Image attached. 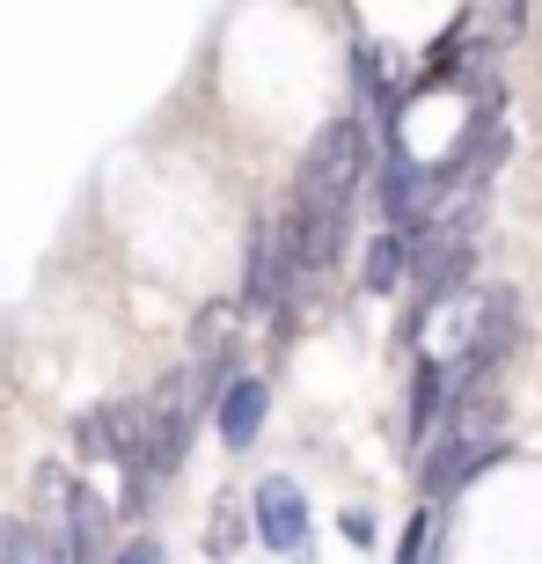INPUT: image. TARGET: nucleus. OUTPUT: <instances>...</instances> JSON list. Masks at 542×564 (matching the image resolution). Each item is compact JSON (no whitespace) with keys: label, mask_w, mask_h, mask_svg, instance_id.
I'll return each instance as SVG.
<instances>
[{"label":"nucleus","mask_w":542,"mask_h":564,"mask_svg":"<svg viewBox=\"0 0 542 564\" xmlns=\"http://www.w3.org/2000/svg\"><path fill=\"white\" fill-rule=\"evenodd\" d=\"M375 126L367 118H330V126L308 140V154H301V176H293V198L301 206H353L359 184H375Z\"/></svg>","instance_id":"obj_1"},{"label":"nucleus","mask_w":542,"mask_h":564,"mask_svg":"<svg viewBox=\"0 0 542 564\" xmlns=\"http://www.w3.org/2000/svg\"><path fill=\"white\" fill-rule=\"evenodd\" d=\"M110 550H118V506L74 477L59 499V564H104Z\"/></svg>","instance_id":"obj_2"},{"label":"nucleus","mask_w":542,"mask_h":564,"mask_svg":"<svg viewBox=\"0 0 542 564\" xmlns=\"http://www.w3.org/2000/svg\"><path fill=\"white\" fill-rule=\"evenodd\" d=\"M513 455V440H433V455L418 462V491H425V499H455L462 484H477L484 469H499V462Z\"/></svg>","instance_id":"obj_3"},{"label":"nucleus","mask_w":542,"mask_h":564,"mask_svg":"<svg viewBox=\"0 0 542 564\" xmlns=\"http://www.w3.org/2000/svg\"><path fill=\"white\" fill-rule=\"evenodd\" d=\"M250 521H257V543L264 550H308V499H301V484L293 477H264L250 499Z\"/></svg>","instance_id":"obj_4"},{"label":"nucleus","mask_w":542,"mask_h":564,"mask_svg":"<svg viewBox=\"0 0 542 564\" xmlns=\"http://www.w3.org/2000/svg\"><path fill=\"white\" fill-rule=\"evenodd\" d=\"M293 286H301V279H293L286 250H279V235H271V220H264L257 242H250V272H242V301H235V308L242 315H271V308H286Z\"/></svg>","instance_id":"obj_5"},{"label":"nucleus","mask_w":542,"mask_h":564,"mask_svg":"<svg viewBox=\"0 0 542 564\" xmlns=\"http://www.w3.org/2000/svg\"><path fill=\"white\" fill-rule=\"evenodd\" d=\"M264 411H271L264 375H235L228 389L213 397V425H220V447H228V455L257 447V433H264Z\"/></svg>","instance_id":"obj_6"},{"label":"nucleus","mask_w":542,"mask_h":564,"mask_svg":"<svg viewBox=\"0 0 542 564\" xmlns=\"http://www.w3.org/2000/svg\"><path fill=\"white\" fill-rule=\"evenodd\" d=\"M403 279H411V250H403V235L375 228V235H367V250H359V286H367V293H397Z\"/></svg>","instance_id":"obj_7"},{"label":"nucleus","mask_w":542,"mask_h":564,"mask_svg":"<svg viewBox=\"0 0 542 564\" xmlns=\"http://www.w3.org/2000/svg\"><path fill=\"white\" fill-rule=\"evenodd\" d=\"M440 419H447V367H440V359H418V375H411V440H433Z\"/></svg>","instance_id":"obj_8"},{"label":"nucleus","mask_w":542,"mask_h":564,"mask_svg":"<svg viewBox=\"0 0 542 564\" xmlns=\"http://www.w3.org/2000/svg\"><path fill=\"white\" fill-rule=\"evenodd\" d=\"M0 564H59V543L37 521H0Z\"/></svg>","instance_id":"obj_9"},{"label":"nucleus","mask_w":542,"mask_h":564,"mask_svg":"<svg viewBox=\"0 0 542 564\" xmlns=\"http://www.w3.org/2000/svg\"><path fill=\"white\" fill-rule=\"evenodd\" d=\"M104 564H169V550H162V543H154V535H126V543L110 550V557H104Z\"/></svg>","instance_id":"obj_10"},{"label":"nucleus","mask_w":542,"mask_h":564,"mask_svg":"<svg viewBox=\"0 0 542 564\" xmlns=\"http://www.w3.org/2000/svg\"><path fill=\"white\" fill-rule=\"evenodd\" d=\"M425 550H433V513H418V521L403 528V543H397V564H425Z\"/></svg>","instance_id":"obj_11"},{"label":"nucleus","mask_w":542,"mask_h":564,"mask_svg":"<svg viewBox=\"0 0 542 564\" xmlns=\"http://www.w3.org/2000/svg\"><path fill=\"white\" fill-rule=\"evenodd\" d=\"M337 535H345V543H375V513H367V506H353V513H337Z\"/></svg>","instance_id":"obj_12"},{"label":"nucleus","mask_w":542,"mask_h":564,"mask_svg":"<svg viewBox=\"0 0 542 564\" xmlns=\"http://www.w3.org/2000/svg\"><path fill=\"white\" fill-rule=\"evenodd\" d=\"M213 521H220V528H213V550H228V543H235V491L213 506Z\"/></svg>","instance_id":"obj_13"}]
</instances>
